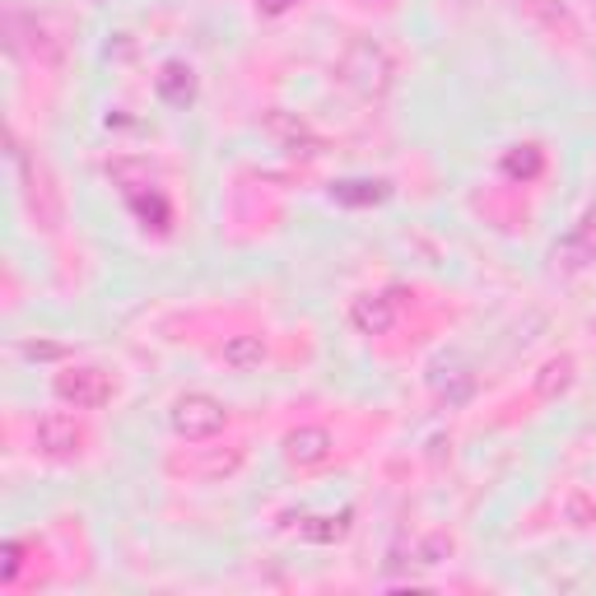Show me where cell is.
I'll list each match as a JSON object with an SVG mask.
<instances>
[{"instance_id":"9c48e42d","label":"cell","mask_w":596,"mask_h":596,"mask_svg":"<svg viewBox=\"0 0 596 596\" xmlns=\"http://www.w3.org/2000/svg\"><path fill=\"white\" fill-rule=\"evenodd\" d=\"M387 196H392V187H387V182H377V177H340V182H331V201L350 206V210L383 206Z\"/></svg>"},{"instance_id":"d6986e66","label":"cell","mask_w":596,"mask_h":596,"mask_svg":"<svg viewBox=\"0 0 596 596\" xmlns=\"http://www.w3.org/2000/svg\"><path fill=\"white\" fill-rule=\"evenodd\" d=\"M298 5V0H257V10L261 14H289Z\"/></svg>"},{"instance_id":"ba28073f","label":"cell","mask_w":596,"mask_h":596,"mask_svg":"<svg viewBox=\"0 0 596 596\" xmlns=\"http://www.w3.org/2000/svg\"><path fill=\"white\" fill-rule=\"evenodd\" d=\"M350 322L363 331V336H387V331L396 326V298H387V294H363V298H355Z\"/></svg>"},{"instance_id":"7a4b0ae2","label":"cell","mask_w":596,"mask_h":596,"mask_svg":"<svg viewBox=\"0 0 596 596\" xmlns=\"http://www.w3.org/2000/svg\"><path fill=\"white\" fill-rule=\"evenodd\" d=\"M224 424H228L224 401H214V396H206V392H191L173 406V434L187 438V443H206V438L220 434Z\"/></svg>"},{"instance_id":"52a82bcc","label":"cell","mask_w":596,"mask_h":596,"mask_svg":"<svg viewBox=\"0 0 596 596\" xmlns=\"http://www.w3.org/2000/svg\"><path fill=\"white\" fill-rule=\"evenodd\" d=\"M154 94L169 108H191L196 103V71L187 61H163L154 75Z\"/></svg>"},{"instance_id":"5b68a950","label":"cell","mask_w":596,"mask_h":596,"mask_svg":"<svg viewBox=\"0 0 596 596\" xmlns=\"http://www.w3.org/2000/svg\"><path fill=\"white\" fill-rule=\"evenodd\" d=\"M38 452L42 457H75L79 452V443H85V429L75 424V415H65V410H52V415H42L38 420Z\"/></svg>"},{"instance_id":"ac0fdd59","label":"cell","mask_w":596,"mask_h":596,"mask_svg":"<svg viewBox=\"0 0 596 596\" xmlns=\"http://www.w3.org/2000/svg\"><path fill=\"white\" fill-rule=\"evenodd\" d=\"M0 559H5V564H0V583L14 587V583H20V569H24V545H20V541H5Z\"/></svg>"},{"instance_id":"8992f818","label":"cell","mask_w":596,"mask_h":596,"mask_svg":"<svg viewBox=\"0 0 596 596\" xmlns=\"http://www.w3.org/2000/svg\"><path fill=\"white\" fill-rule=\"evenodd\" d=\"M331 457V434L318 424H303V429H294V434L285 438V461L298 471H308V467H322V461Z\"/></svg>"},{"instance_id":"6da1fadb","label":"cell","mask_w":596,"mask_h":596,"mask_svg":"<svg viewBox=\"0 0 596 596\" xmlns=\"http://www.w3.org/2000/svg\"><path fill=\"white\" fill-rule=\"evenodd\" d=\"M336 75H340V85H350L359 98H383L392 89V75L396 71H392V57L373 38H355L340 52Z\"/></svg>"},{"instance_id":"30bf717a","label":"cell","mask_w":596,"mask_h":596,"mask_svg":"<svg viewBox=\"0 0 596 596\" xmlns=\"http://www.w3.org/2000/svg\"><path fill=\"white\" fill-rule=\"evenodd\" d=\"M122 191H126V206L136 210V220H140L145 228H154V234H163V228H169L173 210H169V201H163V191H159V187L140 182V187H122Z\"/></svg>"},{"instance_id":"4fadbf2b","label":"cell","mask_w":596,"mask_h":596,"mask_svg":"<svg viewBox=\"0 0 596 596\" xmlns=\"http://www.w3.org/2000/svg\"><path fill=\"white\" fill-rule=\"evenodd\" d=\"M261 359H266V345H261V336H234V340H224V363L228 369H261Z\"/></svg>"},{"instance_id":"3957f363","label":"cell","mask_w":596,"mask_h":596,"mask_svg":"<svg viewBox=\"0 0 596 596\" xmlns=\"http://www.w3.org/2000/svg\"><path fill=\"white\" fill-rule=\"evenodd\" d=\"M57 396L65 406H75V410H98V406H108L112 401V377L103 369H65L57 373Z\"/></svg>"},{"instance_id":"8fae6325","label":"cell","mask_w":596,"mask_h":596,"mask_svg":"<svg viewBox=\"0 0 596 596\" xmlns=\"http://www.w3.org/2000/svg\"><path fill=\"white\" fill-rule=\"evenodd\" d=\"M545 169V149L541 145H512L504 154V177L512 182H536Z\"/></svg>"},{"instance_id":"ffe728a7","label":"cell","mask_w":596,"mask_h":596,"mask_svg":"<svg viewBox=\"0 0 596 596\" xmlns=\"http://www.w3.org/2000/svg\"><path fill=\"white\" fill-rule=\"evenodd\" d=\"M359 5H373V10H392L396 0H359Z\"/></svg>"},{"instance_id":"277c9868","label":"cell","mask_w":596,"mask_h":596,"mask_svg":"<svg viewBox=\"0 0 596 596\" xmlns=\"http://www.w3.org/2000/svg\"><path fill=\"white\" fill-rule=\"evenodd\" d=\"M429 387H434V396L447 410H457V406H467L475 396V373H471L467 359L447 355V359H438L434 369H429Z\"/></svg>"},{"instance_id":"9a60e30c","label":"cell","mask_w":596,"mask_h":596,"mask_svg":"<svg viewBox=\"0 0 596 596\" xmlns=\"http://www.w3.org/2000/svg\"><path fill=\"white\" fill-rule=\"evenodd\" d=\"M350 522H355L350 508H345L340 518H308V522H303V541H312V545H331V541H340L345 532H350Z\"/></svg>"},{"instance_id":"5bb4252c","label":"cell","mask_w":596,"mask_h":596,"mask_svg":"<svg viewBox=\"0 0 596 596\" xmlns=\"http://www.w3.org/2000/svg\"><path fill=\"white\" fill-rule=\"evenodd\" d=\"M569 383H573V359H569V355H559V359H550V363L541 369L536 392L545 396V401H555L559 392H569Z\"/></svg>"},{"instance_id":"2e32d148","label":"cell","mask_w":596,"mask_h":596,"mask_svg":"<svg viewBox=\"0 0 596 596\" xmlns=\"http://www.w3.org/2000/svg\"><path fill=\"white\" fill-rule=\"evenodd\" d=\"M555 261H559L564 271H583L587 261H596V247L587 243V228H578L573 238L559 243V247H555Z\"/></svg>"},{"instance_id":"7c38bea8","label":"cell","mask_w":596,"mask_h":596,"mask_svg":"<svg viewBox=\"0 0 596 596\" xmlns=\"http://www.w3.org/2000/svg\"><path fill=\"white\" fill-rule=\"evenodd\" d=\"M518 5L532 14L536 24H545V28H555V33H564V38H578V24H573V14L559 5V0H518Z\"/></svg>"},{"instance_id":"e0dca14e","label":"cell","mask_w":596,"mask_h":596,"mask_svg":"<svg viewBox=\"0 0 596 596\" xmlns=\"http://www.w3.org/2000/svg\"><path fill=\"white\" fill-rule=\"evenodd\" d=\"M266 126H271V131H275V136H280V140H285L289 149H294V154H298V145H308V154H322V140H312L303 122H289V117H280V112H275V117H271Z\"/></svg>"}]
</instances>
